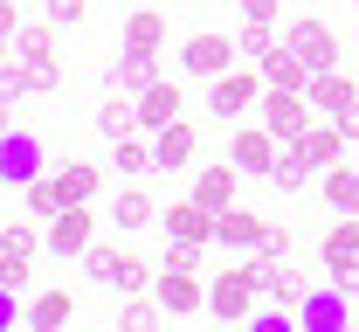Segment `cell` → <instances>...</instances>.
<instances>
[{
    "mask_svg": "<svg viewBox=\"0 0 359 332\" xmlns=\"http://www.w3.org/2000/svg\"><path fill=\"white\" fill-rule=\"evenodd\" d=\"M145 84H159V55H138V48H125L111 69H104V91H145Z\"/></svg>",
    "mask_w": 359,
    "mask_h": 332,
    "instance_id": "19",
    "label": "cell"
},
{
    "mask_svg": "<svg viewBox=\"0 0 359 332\" xmlns=\"http://www.w3.org/2000/svg\"><path fill=\"white\" fill-rule=\"evenodd\" d=\"M297 326H304V332H346V326H353V298H346L339 284L304 291V298H297Z\"/></svg>",
    "mask_w": 359,
    "mask_h": 332,
    "instance_id": "7",
    "label": "cell"
},
{
    "mask_svg": "<svg viewBox=\"0 0 359 332\" xmlns=\"http://www.w3.org/2000/svg\"><path fill=\"white\" fill-rule=\"evenodd\" d=\"M283 42L297 48L311 69H332V62H339V35H332V21H318V14H297V21H283Z\"/></svg>",
    "mask_w": 359,
    "mask_h": 332,
    "instance_id": "8",
    "label": "cell"
},
{
    "mask_svg": "<svg viewBox=\"0 0 359 332\" xmlns=\"http://www.w3.org/2000/svg\"><path fill=\"white\" fill-rule=\"evenodd\" d=\"M69 319H76V298H69L62 284H55V291H42V298L28 305V326H35V332H62Z\"/></svg>",
    "mask_w": 359,
    "mask_h": 332,
    "instance_id": "26",
    "label": "cell"
},
{
    "mask_svg": "<svg viewBox=\"0 0 359 332\" xmlns=\"http://www.w3.org/2000/svg\"><path fill=\"white\" fill-rule=\"evenodd\" d=\"M28 69V91H62V69H55V55H42V62H21Z\"/></svg>",
    "mask_w": 359,
    "mask_h": 332,
    "instance_id": "38",
    "label": "cell"
},
{
    "mask_svg": "<svg viewBox=\"0 0 359 332\" xmlns=\"http://www.w3.org/2000/svg\"><path fill=\"white\" fill-rule=\"evenodd\" d=\"M242 7V21H276L283 14V0H235Z\"/></svg>",
    "mask_w": 359,
    "mask_h": 332,
    "instance_id": "39",
    "label": "cell"
},
{
    "mask_svg": "<svg viewBox=\"0 0 359 332\" xmlns=\"http://www.w3.org/2000/svg\"><path fill=\"white\" fill-rule=\"evenodd\" d=\"M325 284H339L346 298H359V263H339V270H325Z\"/></svg>",
    "mask_w": 359,
    "mask_h": 332,
    "instance_id": "41",
    "label": "cell"
},
{
    "mask_svg": "<svg viewBox=\"0 0 359 332\" xmlns=\"http://www.w3.org/2000/svg\"><path fill=\"white\" fill-rule=\"evenodd\" d=\"M166 42H173V28H166V14H159V7H138V14H125V48H138V55H159Z\"/></svg>",
    "mask_w": 359,
    "mask_h": 332,
    "instance_id": "21",
    "label": "cell"
},
{
    "mask_svg": "<svg viewBox=\"0 0 359 332\" xmlns=\"http://www.w3.org/2000/svg\"><path fill=\"white\" fill-rule=\"evenodd\" d=\"M318 194H325V208H332V215H359V159L325 166V173H318Z\"/></svg>",
    "mask_w": 359,
    "mask_h": 332,
    "instance_id": "16",
    "label": "cell"
},
{
    "mask_svg": "<svg viewBox=\"0 0 359 332\" xmlns=\"http://www.w3.org/2000/svg\"><path fill=\"white\" fill-rule=\"evenodd\" d=\"M83 270H90V284H111V270H118V249H111V242H90V249H83Z\"/></svg>",
    "mask_w": 359,
    "mask_h": 332,
    "instance_id": "35",
    "label": "cell"
},
{
    "mask_svg": "<svg viewBox=\"0 0 359 332\" xmlns=\"http://www.w3.org/2000/svg\"><path fill=\"white\" fill-rule=\"evenodd\" d=\"M0 132H14V97H0Z\"/></svg>",
    "mask_w": 359,
    "mask_h": 332,
    "instance_id": "44",
    "label": "cell"
},
{
    "mask_svg": "<svg viewBox=\"0 0 359 332\" xmlns=\"http://www.w3.org/2000/svg\"><path fill=\"white\" fill-rule=\"evenodd\" d=\"M42 236H48V256H55V263H76L90 242H97V215H90V201H62V208L48 215Z\"/></svg>",
    "mask_w": 359,
    "mask_h": 332,
    "instance_id": "3",
    "label": "cell"
},
{
    "mask_svg": "<svg viewBox=\"0 0 359 332\" xmlns=\"http://www.w3.org/2000/svg\"><path fill=\"white\" fill-rule=\"evenodd\" d=\"M35 173H48V145L35 132H0V187H28Z\"/></svg>",
    "mask_w": 359,
    "mask_h": 332,
    "instance_id": "4",
    "label": "cell"
},
{
    "mask_svg": "<svg viewBox=\"0 0 359 332\" xmlns=\"http://www.w3.org/2000/svg\"><path fill=\"white\" fill-rule=\"evenodd\" d=\"M332 125H339V132H346V139H359V104H353V111H339V118H332Z\"/></svg>",
    "mask_w": 359,
    "mask_h": 332,
    "instance_id": "43",
    "label": "cell"
},
{
    "mask_svg": "<svg viewBox=\"0 0 359 332\" xmlns=\"http://www.w3.org/2000/svg\"><path fill=\"white\" fill-rule=\"evenodd\" d=\"M21 201H28V215H35V222H48V215L62 208V187H55V173H35V180L21 187Z\"/></svg>",
    "mask_w": 359,
    "mask_h": 332,
    "instance_id": "30",
    "label": "cell"
},
{
    "mask_svg": "<svg viewBox=\"0 0 359 332\" xmlns=\"http://www.w3.org/2000/svg\"><path fill=\"white\" fill-rule=\"evenodd\" d=\"M55 21H21L14 28V62H42V55H55V35H48Z\"/></svg>",
    "mask_w": 359,
    "mask_h": 332,
    "instance_id": "29",
    "label": "cell"
},
{
    "mask_svg": "<svg viewBox=\"0 0 359 332\" xmlns=\"http://www.w3.org/2000/svg\"><path fill=\"white\" fill-rule=\"evenodd\" d=\"M14 319H28V312H21V291H14V284H0V332L14 326Z\"/></svg>",
    "mask_w": 359,
    "mask_h": 332,
    "instance_id": "40",
    "label": "cell"
},
{
    "mask_svg": "<svg viewBox=\"0 0 359 332\" xmlns=\"http://www.w3.org/2000/svg\"><path fill=\"white\" fill-rule=\"evenodd\" d=\"M194 152H201V132H194L187 118H173V125H159V132H152V159H159V173H187V166H194Z\"/></svg>",
    "mask_w": 359,
    "mask_h": 332,
    "instance_id": "13",
    "label": "cell"
},
{
    "mask_svg": "<svg viewBox=\"0 0 359 332\" xmlns=\"http://www.w3.org/2000/svg\"><path fill=\"white\" fill-rule=\"evenodd\" d=\"M152 291H159V305H166L173 319H187V312H208V284H201V270H166V263H159Z\"/></svg>",
    "mask_w": 359,
    "mask_h": 332,
    "instance_id": "11",
    "label": "cell"
},
{
    "mask_svg": "<svg viewBox=\"0 0 359 332\" xmlns=\"http://www.w3.org/2000/svg\"><path fill=\"white\" fill-rule=\"evenodd\" d=\"M235 48H242V62H263L269 48H276V21H242Z\"/></svg>",
    "mask_w": 359,
    "mask_h": 332,
    "instance_id": "31",
    "label": "cell"
},
{
    "mask_svg": "<svg viewBox=\"0 0 359 332\" xmlns=\"http://www.w3.org/2000/svg\"><path fill=\"white\" fill-rule=\"evenodd\" d=\"M28 263H35V256H7V249H0V284L28 291V284H35V270H28Z\"/></svg>",
    "mask_w": 359,
    "mask_h": 332,
    "instance_id": "36",
    "label": "cell"
},
{
    "mask_svg": "<svg viewBox=\"0 0 359 332\" xmlns=\"http://www.w3.org/2000/svg\"><path fill=\"white\" fill-rule=\"evenodd\" d=\"M276 152H283V139H276L269 125H235V132H228V159H235L242 173H263V180H269Z\"/></svg>",
    "mask_w": 359,
    "mask_h": 332,
    "instance_id": "9",
    "label": "cell"
},
{
    "mask_svg": "<svg viewBox=\"0 0 359 332\" xmlns=\"http://www.w3.org/2000/svg\"><path fill=\"white\" fill-rule=\"evenodd\" d=\"M111 222H118V229H152V222H159V201H152L145 187H118V201H111Z\"/></svg>",
    "mask_w": 359,
    "mask_h": 332,
    "instance_id": "24",
    "label": "cell"
},
{
    "mask_svg": "<svg viewBox=\"0 0 359 332\" xmlns=\"http://www.w3.org/2000/svg\"><path fill=\"white\" fill-rule=\"evenodd\" d=\"M0 62H14V28H0Z\"/></svg>",
    "mask_w": 359,
    "mask_h": 332,
    "instance_id": "46",
    "label": "cell"
},
{
    "mask_svg": "<svg viewBox=\"0 0 359 332\" xmlns=\"http://www.w3.org/2000/svg\"><path fill=\"white\" fill-rule=\"evenodd\" d=\"M180 111H187V104H180V84H166V77H159V84H145V91H138V132L173 125Z\"/></svg>",
    "mask_w": 359,
    "mask_h": 332,
    "instance_id": "18",
    "label": "cell"
},
{
    "mask_svg": "<svg viewBox=\"0 0 359 332\" xmlns=\"http://www.w3.org/2000/svg\"><path fill=\"white\" fill-rule=\"evenodd\" d=\"M256 298H263V291H256V277H249V256H235V263H222V270L208 277V312L228 319V326H235V319H249V312H256Z\"/></svg>",
    "mask_w": 359,
    "mask_h": 332,
    "instance_id": "2",
    "label": "cell"
},
{
    "mask_svg": "<svg viewBox=\"0 0 359 332\" xmlns=\"http://www.w3.org/2000/svg\"><path fill=\"white\" fill-rule=\"evenodd\" d=\"M353 42H359V35H353Z\"/></svg>",
    "mask_w": 359,
    "mask_h": 332,
    "instance_id": "47",
    "label": "cell"
},
{
    "mask_svg": "<svg viewBox=\"0 0 359 332\" xmlns=\"http://www.w3.org/2000/svg\"><path fill=\"white\" fill-rule=\"evenodd\" d=\"M55 187H62V201H97L104 166H90V159H62V166H55Z\"/></svg>",
    "mask_w": 359,
    "mask_h": 332,
    "instance_id": "25",
    "label": "cell"
},
{
    "mask_svg": "<svg viewBox=\"0 0 359 332\" xmlns=\"http://www.w3.org/2000/svg\"><path fill=\"white\" fill-rule=\"evenodd\" d=\"M297 152H304L318 173H325V166H339V159H346V132H339L332 118H311V132L297 139Z\"/></svg>",
    "mask_w": 359,
    "mask_h": 332,
    "instance_id": "22",
    "label": "cell"
},
{
    "mask_svg": "<svg viewBox=\"0 0 359 332\" xmlns=\"http://www.w3.org/2000/svg\"><path fill=\"white\" fill-rule=\"evenodd\" d=\"M235 180H242V166H235V159L194 166V201H201L208 215H222V208H235Z\"/></svg>",
    "mask_w": 359,
    "mask_h": 332,
    "instance_id": "14",
    "label": "cell"
},
{
    "mask_svg": "<svg viewBox=\"0 0 359 332\" xmlns=\"http://www.w3.org/2000/svg\"><path fill=\"white\" fill-rule=\"evenodd\" d=\"M318 256H325V270H339V263H359V215H339L325 242H318Z\"/></svg>",
    "mask_w": 359,
    "mask_h": 332,
    "instance_id": "23",
    "label": "cell"
},
{
    "mask_svg": "<svg viewBox=\"0 0 359 332\" xmlns=\"http://www.w3.org/2000/svg\"><path fill=\"white\" fill-rule=\"evenodd\" d=\"M159 312H166L159 298H132V305L118 312V326H125V332H145V326H159Z\"/></svg>",
    "mask_w": 359,
    "mask_h": 332,
    "instance_id": "34",
    "label": "cell"
},
{
    "mask_svg": "<svg viewBox=\"0 0 359 332\" xmlns=\"http://www.w3.org/2000/svg\"><path fill=\"white\" fill-rule=\"evenodd\" d=\"M304 97H311V111L318 118H339V111H353L359 104V84L332 62V69H311V84H304Z\"/></svg>",
    "mask_w": 359,
    "mask_h": 332,
    "instance_id": "12",
    "label": "cell"
},
{
    "mask_svg": "<svg viewBox=\"0 0 359 332\" xmlns=\"http://www.w3.org/2000/svg\"><path fill=\"white\" fill-rule=\"evenodd\" d=\"M0 28H21V14H14V0H0Z\"/></svg>",
    "mask_w": 359,
    "mask_h": 332,
    "instance_id": "45",
    "label": "cell"
},
{
    "mask_svg": "<svg viewBox=\"0 0 359 332\" xmlns=\"http://www.w3.org/2000/svg\"><path fill=\"white\" fill-rule=\"evenodd\" d=\"M263 249H269V256H283V249H290V229H283V222H269V236H263Z\"/></svg>",
    "mask_w": 359,
    "mask_h": 332,
    "instance_id": "42",
    "label": "cell"
},
{
    "mask_svg": "<svg viewBox=\"0 0 359 332\" xmlns=\"http://www.w3.org/2000/svg\"><path fill=\"white\" fill-rule=\"evenodd\" d=\"M269 236V215H256V208H222L215 215V242H222L228 256H256Z\"/></svg>",
    "mask_w": 359,
    "mask_h": 332,
    "instance_id": "10",
    "label": "cell"
},
{
    "mask_svg": "<svg viewBox=\"0 0 359 332\" xmlns=\"http://www.w3.org/2000/svg\"><path fill=\"white\" fill-rule=\"evenodd\" d=\"M0 249H7V256H35V249H48V236L35 222H7V229H0Z\"/></svg>",
    "mask_w": 359,
    "mask_h": 332,
    "instance_id": "32",
    "label": "cell"
},
{
    "mask_svg": "<svg viewBox=\"0 0 359 332\" xmlns=\"http://www.w3.org/2000/svg\"><path fill=\"white\" fill-rule=\"evenodd\" d=\"M118 173H132V180L159 173V159H152V132H125V139H118Z\"/></svg>",
    "mask_w": 359,
    "mask_h": 332,
    "instance_id": "27",
    "label": "cell"
},
{
    "mask_svg": "<svg viewBox=\"0 0 359 332\" xmlns=\"http://www.w3.org/2000/svg\"><path fill=\"white\" fill-rule=\"evenodd\" d=\"M145 284H152V270H145L138 256H118V270H111V284H104V291H118V298H138Z\"/></svg>",
    "mask_w": 359,
    "mask_h": 332,
    "instance_id": "33",
    "label": "cell"
},
{
    "mask_svg": "<svg viewBox=\"0 0 359 332\" xmlns=\"http://www.w3.org/2000/svg\"><path fill=\"white\" fill-rule=\"evenodd\" d=\"M256 111H263V125H269V132H276L283 145H297L304 132H311V118H318L304 91H276V84L263 91V104H256Z\"/></svg>",
    "mask_w": 359,
    "mask_h": 332,
    "instance_id": "5",
    "label": "cell"
},
{
    "mask_svg": "<svg viewBox=\"0 0 359 332\" xmlns=\"http://www.w3.org/2000/svg\"><path fill=\"white\" fill-rule=\"evenodd\" d=\"M311 159H304V152H297V145H283V152H276V166H269V187H283V194H297V187H311Z\"/></svg>",
    "mask_w": 359,
    "mask_h": 332,
    "instance_id": "28",
    "label": "cell"
},
{
    "mask_svg": "<svg viewBox=\"0 0 359 332\" xmlns=\"http://www.w3.org/2000/svg\"><path fill=\"white\" fill-rule=\"evenodd\" d=\"M263 91H269L263 69H256V62H235V69H222V77H215V91H208V111H215L222 125H242V118L263 104Z\"/></svg>",
    "mask_w": 359,
    "mask_h": 332,
    "instance_id": "1",
    "label": "cell"
},
{
    "mask_svg": "<svg viewBox=\"0 0 359 332\" xmlns=\"http://www.w3.org/2000/svg\"><path fill=\"white\" fill-rule=\"evenodd\" d=\"M159 229L173 242H215V215L187 194V201H173V208H159Z\"/></svg>",
    "mask_w": 359,
    "mask_h": 332,
    "instance_id": "15",
    "label": "cell"
},
{
    "mask_svg": "<svg viewBox=\"0 0 359 332\" xmlns=\"http://www.w3.org/2000/svg\"><path fill=\"white\" fill-rule=\"evenodd\" d=\"M42 14L55 21V28H76V21L90 14V0H42Z\"/></svg>",
    "mask_w": 359,
    "mask_h": 332,
    "instance_id": "37",
    "label": "cell"
},
{
    "mask_svg": "<svg viewBox=\"0 0 359 332\" xmlns=\"http://www.w3.org/2000/svg\"><path fill=\"white\" fill-rule=\"evenodd\" d=\"M125 132H138V97L132 91H104V104H97V139H125Z\"/></svg>",
    "mask_w": 359,
    "mask_h": 332,
    "instance_id": "20",
    "label": "cell"
},
{
    "mask_svg": "<svg viewBox=\"0 0 359 332\" xmlns=\"http://www.w3.org/2000/svg\"><path fill=\"white\" fill-rule=\"evenodd\" d=\"M256 69H263V84H276V91H304V84H311V62L283 42V35H276V48H269Z\"/></svg>",
    "mask_w": 359,
    "mask_h": 332,
    "instance_id": "17",
    "label": "cell"
},
{
    "mask_svg": "<svg viewBox=\"0 0 359 332\" xmlns=\"http://www.w3.org/2000/svg\"><path fill=\"white\" fill-rule=\"evenodd\" d=\"M235 55H242V48H235V35H215V28H201V35H187V42H180V69L215 84L222 69H235Z\"/></svg>",
    "mask_w": 359,
    "mask_h": 332,
    "instance_id": "6",
    "label": "cell"
}]
</instances>
